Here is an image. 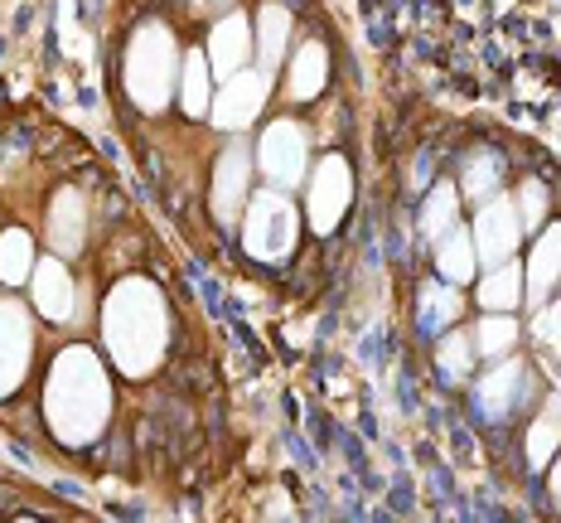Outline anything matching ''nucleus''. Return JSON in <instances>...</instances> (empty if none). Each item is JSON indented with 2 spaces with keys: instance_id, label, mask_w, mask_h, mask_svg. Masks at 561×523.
<instances>
[{
  "instance_id": "f257e3e1",
  "label": "nucleus",
  "mask_w": 561,
  "mask_h": 523,
  "mask_svg": "<svg viewBox=\"0 0 561 523\" xmlns=\"http://www.w3.org/2000/svg\"><path fill=\"white\" fill-rule=\"evenodd\" d=\"M44 417H49L54 436L68 441V446L102 436V427L112 417V383L102 359L88 344H73L54 359L49 383H44Z\"/></svg>"
},
{
  "instance_id": "f03ea898",
  "label": "nucleus",
  "mask_w": 561,
  "mask_h": 523,
  "mask_svg": "<svg viewBox=\"0 0 561 523\" xmlns=\"http://www.w3.org/2000/svg\"><path fill=\"white\" fill-rule=\"evenodd\" d=\"M102 340H107L112 364L126 378H146L156 374V364L165 359L170 340V316H165V296L140 276L112 286L107 310H102Z\"/></svg>"
},
{
  "instance_id": "7ed1b4c3",
  "label": "nucleus",
  "mask_w": 561,
  "mask_h": 523,
  "mask_svg": "<svg viewBox=\"0 0 561 523\" xmlns=\"http://www.w3.org/2000/svg\"><path fill=\"white\" fill-rule=\"evenodd\" d=\"M174 78H180V44L165 25H140L126 44V92L140 112H165Z\"/></svg>"
},
{
  "instance_id": "20e7f679",
  "label": "nucleus",
  "mask_w": 561,
  "mask_h": 523,
  "mask_svg": "<svg viewBox=\"0 0 561 523\" xmlns=\"http://www.w3.org/2000/svg\"><path fill=\"white\" fill-rule=\"evenodd\" d=\"M300 238V214L286 200V190H262L248 200V218H242V248L256 262H286Z\"/></svg>"
},
{
  "instance_id": "39448f33",
  "label": "nucleus",
  "mask_w": 561,
  "mask_h": 523,
  "mask_svg": "<svg viewBox=\"0 0 561 523\" xmlns=\"http://www.w3.org/2000/svg\"><path fill=\"white\" fill-rule=\"evenodd\" d=\"M256 166L262 174L276 184V190H296L300 180H306V166H310V136L300 122H290V116H280L262 132V141H256Z\"/></svg>"
},
{
  "instance_id": "423d86ee",
  "label": "nucleus",
  "mask_w": 561,
  "mask_h": 523,
  "mask_svg": "<svg viewBox=\"0 0 561 523\" xmlns=\"http://www.w3.org/2000/svg\"><path fill=\"white\" fill-rule=\"evenodd\" d=\"M306 214L314 232H334L348 214V200H354V170H348L344 156H324L310 174V190H306Z\"/></svg>"
},
{
  "instance_id": "0eeeda50",
  "label": "nucleus",
  "mask_w": 561,
  "mask_h": 523,
  "mask_svg": "<svg viewBox=\"0 0 561 523\" xmlns=\"http://www.w3.org/2000/svg\"><path fill=\"white\" fill-rule=\"evenodd\" d=\"M266 98H272V78L256 73V68H238V73L228 78V88L214 92L208 116H214L218 132H248L256 116H262Z\"/></svg>"
},
{
  "instance_id": "6e6552de",
  "label": "nucleus",
  "mask_w": 561,
  "mask_h": 523,
  "mask_svg": "<svg viewBox=\"0 0 561 523\" xmlns=\"http://www.w3.org/2000/svg\"><path fill=\"white\" fill-rule=\"evenodd\" d=\"M474 252H479V262H489V266H499V262H508L513 258V248H518V238H523V218H518V208H513V200H484V208L474 214Z\"/></svg>"
},
{
  "instance_id": "1a4fd4ad",
  "label": "nucleus",
  "mask_w": 561,
  "mask_h": 523,
  "mask_svg": "<svg viewBox=\"0 0 561 523\" xmlns=\"http://www.w3.org/2000/svg\"><path fill=\"white\" fill-rule=\"evenodd\" d=\"M30 349H34V330H30V316L25 306L15 300H0V398L25 383L30 374Z\"/></svg>"
},
{
  "instance_id": "9d476101",
  "label": "nucleus",
  "mask_w": 561,
  "mask_h": 523,
  "mask_svg": "<svg viewBox=\"0 0 561 523\" xmlns=\"http://www.w3.org/2000/svg\"><path fill=\"white\" fill-rule=\"evenodd\" d=\"M248 184H252V150H248V141H232L214 166V218L218 224H238L242 218Z\"/></svg>"
},
{
  "instance_id": "9b49d317",
  "label": "nucleus",
  "mask_w": 561,
  "mask_h": 523,
  "mask_svg": "<svg viewBox=\"0 0 561 523\" xmlns=\"http://www.w3.org/2000/svg\"><path fill=\"white\" fill-rule=\"evenodd\" d=\"M30 291H34V306L49 325H68L73 320V300H78V286L68 276L64 258H49V262H34L30 272Z\"/></svg>"
},
{
  "instance_id": "f8f14e48",
  "label": "nucleus",
  "mask_w": 561,
  "mask_h": 523,
  "mask_svg": "<svg viewBox=\"0 0 561 523\" xmlns=\"http://www.w3.org/2000/svg\"><path fill=\"white\" fill-rule=\"evenodd\" d=\"M44 228H49V248L58 252V258L83 252V242H88V204H83V194H78V190H58V200L49 204Z\"/></svg>"
},
{
  "instance_id": "ddd939ff",
  "label": "nucleus",
  "mask_w": 561,
  "mask_h": 523,
  "mask_svg": "<svg viewBox=\"0 0 561 523\" xmlns=\"http://www.w3.org/2000/svg\"><path fill=\"white\" fill-rule=\"evenodd\" d=\"M256 49V39H252V25L242 15H224L214 25V34H208V68L214 73H224L232 78L238 68H248V58Z\"/></svg>"
},
{
  "instance_id": "4468645a",
  "label": "nucleus",
  "mask_w": 561,
  "mask_h": 523,
  "mask_svg": "<svg viewBox=\"0 0 561 523\" xmlns=\"http://www.w3.org/2000/svg\"><path fill=\"white\" fill-rule=\"evenodd\" d=\"M523 282H528V296L537 300V306L552 296V286L561 282V224H547L542 238L533 242V258H528Z\"/></svg>"
},
{
  "instance_id": "2eb2a0df",
  "label": "nucleus",
  "mask_w": 561,
  "mask_h": 523,
  "mask_svg": "<svg viewBox=\"0 0 561 523\" xmlns=\"http://www.w3.org/2000/svg\"><path fill=\"white\" fill-rule=\"evenodd\" d=\"M324 78H330V54H324V44H320V39L300 44L296 58H290L286 92H290V98H296V102H310V98H320Z\"/></svg>"
},
{
  "instance_id": "dca6fc26",
  "label": "nucleus",
  "mask_w": 561,
  "mask_h": 523,
  "mask_svg": "<svg viewBox=\"0 0 561 523\" xmlns=\"http://www.w3.org/2000/svg\"><path fill=\"white\" fill-rule=\"evenodd\" d=\"M523 383H528V368H523V359H508V364H499L494 374L479 383V402H484L489 417H504L518 407L523 398Z\"/></svg>"
},
{
  "instance_id": "f3484780",
  "label": "nucleus",
  "mask_w": 561,
  "mask_h": 523,
  "mask_svg": "<svg viewBox=\"0 0 561 523\" xmlns=\"http://www.w3.org/2000/svg\"><path fill=\"white\" fill-rule=\"evenodd\" d=\"M523 296H528V282H523V266L518 262H499L494 272L479 282V306L484 310H518Z\"/></svg>"
},
{
  "instance_id": "a211bd4d",
  "label": "nucleus",
  "mask_w": 561,
  "mask_h": 523,
  "mask_svg": "<svg viewBox=\"0 0 561 523\" xmlns=\"http://www.w3.org/2000/svg\"><path fill=\"white\" fill-rule=\"evenodd\" d=\"M474 262H479V252H474V238H470V232L450 228L446 238L436 242V272L446 276V282H455V286L474 282Z\"/></svg>"
},
{
  "instance_id": "6ab92c4d",
  "label": "nucleus",
  "mask_w": 561,
  "mask_h": 523,
  "mask_svg": "<svg viewBox=\"0 0 561 523\" xmlns=\"http://www.w3.org/2000/svg\"><path fill=\"white\" fill-rule=\"evenodd\" d=\"M180 102L190 116H204L214 107V68H208L204 49H190L184 54V78H180Z\"/></svg>"
},
{
  "instance_id": "aec40b11",
  "label": "nucleus",
  "mask_w": 561,
  "mask_h": 523,
  "mask_svg": "<svg viewBox=\"0 0 561 523\" xmlns=\"http://www.w3.org/2000/svg\"><path fill=\"white\" fill-rule=\"evenodd\" d=\"M557 446H561V393L537 412V422L528 432V465L533 470H547L552 456H557Z\"/></svg>"
},
{
  "instance_id": "412c9836",
  "label": "nucleus",
  "mask_w": 561,
  "mask_h": 523,
  "mask_svg": "<svg viewBox=\"0 0 561 523\" xmlns=\"http://www.w3.org/2000/svg\"><path fill=\"white\" fill-rule=\"evenodd\" d=\"M455 214H460V190H455L450 180H440L436 190L426 194V204H421V232H426V242L446 238L455 228Z\"/></svg>"
},
{
  "instance_id": "4be33fe9",
  "label": "nucleus",
  "mask_w": 561,
  "mask_h": 523,
  "mask_svg": "<svg viewBox=\"0 0 561 523\" xmlns=\"http://www.w3.org/2000/svg\"><path fill=\"white\" fill-rule=\"evenodd\" d=\"M34 272V242L25 228H5L0 232V282L5 286H25Z\"/></svg>"
},
{
  "instance_id": "5701e85b",
  "label": "nucleus",
  "mask_w": 561,
  "mask_h": 523,
  "mask_svg": "<svg viewBox=\"0 0 561 523\" xmlns=\"http://www.w3.org/2000/svg\"><path fill=\"white\" fill-rule=\"evenodd\" d=\"M513 344H518V320H513V310H489V316L474 325V354L504 359V354H513Z\"/></svg>"
},
{
  "instance_id": "b1692460",
  "label": "nucleus",
  "mask_w": 561,
  "mask_h": 523,
  "mask_svg": "<svg viewBox=\"0 0 561 523\" xmlns=\"http://www.w3.org/2000/svg\"><path fill=\"white\" fill-rule=\"evenodd\" d=\"M252 39H256V54H262V64L276 68L280 54H286V44H290V15H286L280 5H262Z\"/></svg>"
},
{
  "instance_id": "393cba45",
  "label": "nucleus",
  "mask_w": 561,
  "mask_h": 523,
  "mask_svg": "<svg viewBox=\"0 0 561 523\" xmlns=\"http://www.w3.org/2000/svg\"><path fill=\"white\" fill-rule=\"evenodd\" d=\"M460 306H465L460 286L440 276V282H431L421 291V325H426V330H446V325L460 320Z\"/></svg>"
},
{
  "instance_id": "a878e982",
  "label": "nucleus",
  "mask_w": 561,
  "mask_h": 523,
  "mask_svg": "<svg viewBox=\"0 0 561 523\" xmlns=\"http://www.w3.org/2000/svg\"><path fill=\"white\" fill-rule=\"evenodd\" d=\"M499 180H504V166H499L494 150H474V156L465 160V180H460V190L470 194V200H494Z\"/></svg>"
},
{
  "instance_id": "bb28decb",
  "label": "nucleus",
  "mask_w": 561,
  "mask_h": 523,
  "mask_svg": "<svg viewBox=\"0 0 561 523\" xmlns=\"http://www.w3.org/2000/svg\"><path fill=\"white\" fill-rule=\"evenodd\" d=\"M440 368H446L450 378H465L474 368V340L470 334H450L446 344H440Z\"/></svg>"
},
{
  "instance_id": "cd10ccee",
  "label": "nucleus",
  "mask_w": 561,
  "mask_h": 523,
  "mask_svg": "<svg viewBox=\"0 0 561 523\" xmlns=\"http://www.w3.org/2000/svg\"><path fill=\"white\" fill-rule=\"evenodd\" d=\"M518 218H523V228L547 224V184L542 180H523V190H518Z\"/></svg>"
},
{
  "instance_id": "c85d7f7f",
  "label": "nucleus",
  "mask_w": 561,
  "mask_h": 523,
  "mask_svg": "<svg viewBox=\"0 0 561 523\" xmlns=\"http://www.w3.org/2000/svg\"><path fill=\"white\" fill-rule=\"evenodd\" d=\"M533 334L542 344H557L561 340V300H552V306L542 300V310H537V320H533Z\"/></svg>"
},
{
  "instance_id": "c756f323",
  "label": "nucleus",
  "mask_w": 561,
  "mask_h": 523,
  "mask_svg": "<svg viewBox=\"0 0 561 523\" xmlns=\"http://www.w3.org/2000/svg\"><path fill=\"white\" fill-rule=\"evenodd\" d=\"M552 499L561 504V456H557V465H552Z\"/></svg>"
},
{
  "instance_id": "7c9ffc66",
  "label": "nucleus",
  "mask_w": 561,
  "mask_h": 523,
  "mask_svg": "<svg viewBox=\"0 0 561 523\" xmlns=\"http://www.w3.org/2000/svg\"><path fill=\"white\" fill-rule=\"evenodd\" d=\"M194 5H228V0H194Z\"/></svg>"
}]
</instances>
